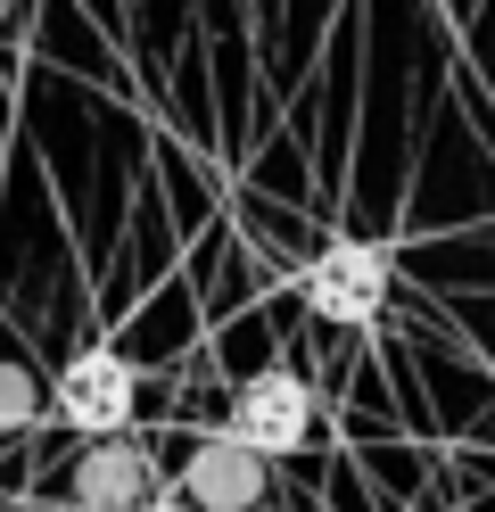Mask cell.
Here are the masks:
<instances>
[{
    "mask_svg": "<svg viewBox=\"0 0 495 512\" xmlns=\"http://www.w3.org/2000/svg\"><path fill=\"white\" fill-rule=\"evenodd\" d=\"M256 496H264V463L248 446H231V438H207L190 455V471H182V504L190 512H248Z\"/></svg>",
    "mask_w": 495,
    "mask_h": 512,
    "instance_id": "4",
    "label": "cell"
},
{
    "mask_svg": "<svg viewBox=\"0 0 495 512\" xmlns=\"http://www.w3.org/2000/svg\"><path fill=\"white\" fill-rule=\"evenodd\" d=\"M50 405H58L66 430H83L91 446H108V438H124L132 405H141V372H132L116 347H83V356L50 380Z\"/></svg>",
    "mask_w": 495,
    "mask_h": 512,
    "instance_id": "2",
    "label": "cell"
},
{
    "mask_svg": "<svg viewBox=\"0 0 495 512\" xmlns=\"http://www.w3.org/2000/svg\"><path fill=\"white\" fill-rule=\"evenodd\" d=\"M306 430H314V389L297 372H256V380H240V397H231V446H248L256 463H273V455H297L306 446Z\"/></svg>",
    "mask_w": 495,
    "mask_h": 512,
    "instance_id": "3",
    "label": "cell"
},
{
    "mask_svg": "<svg viewBox=\"0 0 495 512\" xmlns=\"http://www.w3.org/2000/svg\"><path fill=\"white\" fill-rule=\"evenodd\" d=\"M141 512H190V504H182V496H165V488H157V496H149Z\"/></svg>",
    "mask_w": 495,
    "mask_h": 512,
    "instance_id": "7",
    "label": "cell"
},
{
    "mask_svg": "<svg viewBox=\"0 0 495 512\" xmlns=\"http://www.w3.org/2000/svg\"><path fill=\"white\" fill-rule=\"evenodd\" d=\"M33 405H42V389L17 372V364H0V430H17V422H33Z\"/></svg>",
    "mask_w": 495,
    "mask_h": 512,
    "instance_id": "6",
    "label": "cell"
},
{
    "mask_svg": "<svg viewBox=\"0 0 495 512\" xmlns=\"http://www.w3.org/2000/svg\"><path fill=\"white\" fill-rule=\"evenodd\" d=\"M149 496H157V471H149V455L132 438H108V446H91L75 463V504L83 512H141Z\"/></svg>",
    "mask_w": 495,
    "mask_h": 512,
    "instance_id": "5",
    "label": "cell"
},
{
    "mask_svg": "<svg viewBox=\"0 0 495 512\" xmlns=\"http://www.w3.org/2000/svg\"><path fill=\"white\" fill-rule=\"evenodd\" d=\"M388 290H396V256L372 240H330L306 265V306L339 331H372L388 314Z\"/></svg>",
    "mask_w": 495,
    "mask_h": 512,
    "instance_id": "1",
    "label": "cell"
}]
</instances>
